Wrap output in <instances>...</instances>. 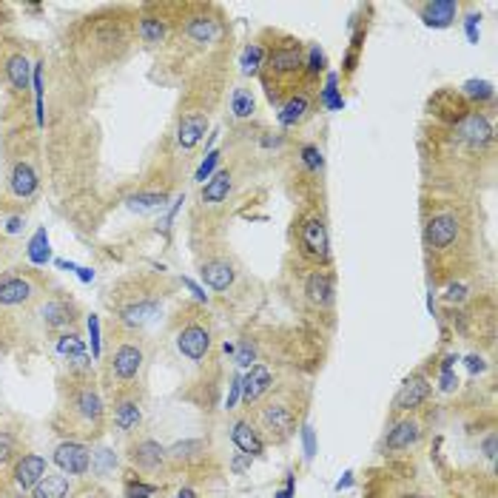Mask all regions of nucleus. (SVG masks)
<instances>
[{
	"instance_id": "obj_1",
	"label": "nucleus",
	"mask_w": 498,
	"mask_h": 498,
	"mask_svg": "<svg viewBox=\"0 0 498 498\" xmlns=\"http://www.w3.org/2000/svg\"><path fill=\"white\" fill-rule=\"evenodd\" d=\"M421 242L436 280H461L467 260L472 257V216L464 202L427 199L421 208Z\"/></svg>"
},
{
	"instance_id": "obj_2",
	"label": "nucleus",
	"mask_w": 498,
	"mask_h": 498,
	"mask_svg": "<svg viewBox=\"0 0 498 498\" xmlns=\"http://www.w3.org/2000/svg\"><path fill=\"white\" fill-rule=\"evenodd\" d=\"M436 143L433 157H441L450 174H467L481 171V160L492 157L495 131L481 106H458L453 114H444Z\"/></svg>"
},
{
	"instance_id": "obj_3",
	"label": "nucleus",
	"mask_w": 498,
	"mask_h": 498,
	"mask_svg": "<svg viewBox=\"0 0 498 498\" xmlns=\"http://www.w3.org/2000/svg\"><path fill=\"white\" fill-rule=\"evenodd\" d=\"M277 43H265V60L260 69V83L274 106H282L297 89L308 83V52L305 43L291 35H274Z\"/></svg>"
},
{
	"instance_id": "obj_4",
	"label": "nucleus",
	"mask_w": 498,
	"mask_h": 498,
	"mask_svg": "<svg viewBox=\"0 0 498 498\" xmlns=\"http://www.w3.org/2000/svg\"><path fill=\"white\" fill-rule=\"evenodd\" d=\"M165 294H168V285L162 277L160 280L157 277H131V280L120 282L117 288H111V297H109L117 325L126 333H137L145 322L154 319Z\"/></svg>"
},
{
	"instance_id": "obj_5",
	"label": "nucleus",
	"mask_w": 498,
	"mask_h": 498,
	"mask_svg": "<svg viewBox=\"0 0 498 498\" xmlns=\"http://www.w3.org/2000/svg\"><path fill=\"white\" fill-rule=\"evenodd\" d=\"M57 421H60V427H66V433L86 436V438H92L103 430L106 399L92 376H72V384L66 387Z\"/></svg>"
},
{
	"instance_id": "obj_6",
	"label": "nucleus",
	"mask_w": 498,
	"mask_h": 498,
	"mask_svg": "<svg viewBox=\"0 0 498 498\" xmlns=\"http://www.w3.org/2000/svg\"><path fill=\"white\" fill-rule=\"evenodd\" d=\"M299 416H302V404H299L297 393L294 390H277V393H268L257 404L251 421L260 430L262 441L282 444V441H288L297 433Z\"/></svg>"
},
{
	"instance_id": "obj_7",
	"label": "nucleus",
	"mask_w": 498,
	"mask_h": 498,
	"mask_svg": "<svg viewBox=\"0 0 498 498\" xmlns=\"http://www.w3.org/2000/svg\"><path fill=\"white\" fill-rule=\"evenodd\" d=\"M185 49H199V52H214L225 40V23L216 6H185V15L177 21V29L171 32Z\"/></svg>"
},
{
	"instance_id": "obj_8",
	"label": "nucleus",
	"mask_w": 498,
	"mask_h": 498,
	"mask_svg": "<svg viewBox=\"0 0 498 498\" xmlns=\"http://www.w3.org/2000/svg\"><path fill=\"white\" fill-rule=\"evenodd\" d=\"M297 248L299 257L316 268H331V231L322 208H308L297 219Z\"/></svg>"
},
{
	"instance_id": "obj_9",
	"label": "nucleus",
	"mask_w": 498,
	"mask_h": 498,
	"mask_svg": "<svg viewBox=\"0 0 498 498\" xmlns=\"http://www.w3.org/2000/svg\"><path fill=\"white\" fill-rule=\"evenodd\" d=\"M143 365H145V350L140 342H134V336L128 333L109 356L106 362V376L114 387H128L131 382H137V376L143 373Z\"/></svg>"
},
{
	"instance_id": "obj_10",
	"label": "nucleus",
	"mask_w": 498,
	"mask_h": 498,
	"mask_svg": "<svg viewBox=\"0 0 498 498\" xmlns=\"http://www.w3.org/2000/svg\"><path fill=\"white\" fill-rule=\"evenodd\" d=\"M199 277L211 291L228 294L239 280V265L228 248H205V257H199Z\"/></svg>"
},
{
	"instance_id": "obj_11",
	"label": "nucleus",
	"mask_w": 498,
	"mask_h": 498,
	"mask_svg": "<svg viewBox=\"0 0 498 498\" xmlns=\"http://www.w3.org/2000/svg\"><path fill=\"white\" fill-rule=\"evenodd\" d=\"M299 294H302V302L319 314H328L333 311V302H336V280L331 274V268H316L311 265L308 274L302 277V285H299Z\"/></svg>"
},
{
	"instance_id": "obj_12",
	"label": "nucleus",
	"mask_w": 498,
	"mask_h": 498,
	"mask_svg": "<svg viewBox=\"0 0 498 498\" xmlns=\"http://www.w3.org/2000/svg\"><path fill=\"white\" fill-rule=\"evenodd\" d=\"M40 299V285L32 274H9L0 277V311L29 308Z\"/></svg>"
},
{
	"instance_id": "obj_13",
	"label": "nucleus",
	"mask_w": 498,
	"mask_h": 498,
	"mask_svg": "<svg viewBox=\"0 0 498 498\" xmlns=\"http://www.w3.org/2000/svg\"><path fill=\"white\" fill-rule=\"evenodd\" d=\"M208 123H211L208 106H197V109L179 111L177 126H174V143H177V148H179L182 154H191V151L202 143V137H205V131H208Z\"/></svg>"
},
{
	"instance_id": "obj_14",
	"label": "nucleus",
	"mask_w": 498,
	"mask_h": 498,
	"mask_svg": "<svg viewBox=\"0 0 498 498\" xmlns=\"http://www.w3.org/2000/svg\"><path fill=\"white\" fill-rule=\"evenodd\" d=\"M177 350L191 359V362H202L211 350V328L208 322H202L199 316H191L179 331H177Z\"/></svg>"
},
{
	"instance_id": "obj_15",
	"label": "nucleus",
	"mask_w": 498,
	"mask_h": 498,
	"mask_svg": "<svg viewBox=\"0 0 498 498\" xmlns=\"http://www.w3.org/2000/svg\"><path fill=\"white\" fill-rule=\"evenodd\" d=\"M128 458H131V464H134L140 472H145V475H160V472H165V470L171 467L168 450H165L160 441H154V438H137V441L128 447Z\"/></svg>"
},
{
	"instance_id": "obj_16",
	"label": "nucleus",
	"mask_w": 498,
	"mask_h": 498,
	"mask_svg": "<svg viewBox=\"0 0 498 498\" xmlns=\"http://www.w3.org/2000/svg\"><path fill=\"white\" fill-rule=\"evenodd\" d=\"M231 191H233V174L228 168L216 171L199 191V208H205L208 214H222L228 208V199H231Z\"/></svg>"
},
{
	"instance_id": "obj_17",
	"label": "nucleus",
	"mask_w": 498,
	"mask_h": 498,
	"mask_svg": "<svg viewBox=\"0 0 498 498\" xmlns=\"http://www.w3.org/2000/svg\"><path fill=\"white\" fill-rule=\"evenodd\" d=\"M421 436H424V421H421L419 416L407 413V416H402V419L390 427V433H387V438H384V447H387L390 453H407V450L419 447Z\"/></svg>"
},
{
	"instance_id": "obj_18",
	"label": "nucleus",
	"mask_w": 498,
	"mask_h": 498,
	"mask_svg": "<svg viewBox=\"0 0 498 498\" xmlns=\"http://www.w3.org/2000/svg\"><path fill=\"white\" fill-rule=\"evenodd\" d=\"M316 111V92L311 83H305L302 89H297L285 103H282V111H280V123L282 126H302L311 114Z\"/></svg>"
},
{
	"instance_id": "obj_19",
	"label": "nucleus",
	"mask_w": 498,
	"mask_h": 498,
	"mask_svg": "<svg viewBox=\"0 0 498 498\" xmlns=\"http://www.w3.org/2000/svg\"><path fill=\"white\" fill-rule=\"evenodd\" d=\"M430 379H427V373H413V376H407L404 382H402V387H399V393H396V399H393V410L396 413H413L416 407H421L427 399H430Z\"/></svg>"
},
{
	"instance_id": "obj_20",
	"label": "nucleus",
	"mask_w": 498,
	"mask_h": 498,
	"mask_svg": "<svg viewBox=\"0 0 498 498\" xmlns=\"http://www.w3.org/2000/svg\"><path fill=\"white\" fill-rule=\"evenodd\" d=\"M55 464L69 475H86L92 467V450L80 441H63L55 450Z\"/></svg>"
},
{
	"instance_id": "obj_21",
	"label": "nucleus",
	"mask_w": 498,
	"mask_h": 498,
	"mask_svg": "<svg viewBox=\"0 0 498 498\" xmlns=\"http://www.w3.org/2000/svg\"><path fill=\"white\" fill-rule=\"evenodd\" d=\"M245 404H260L271 390H274V370L268 365H254L239 382Z\"/></svg>"
},
{
	"instance_id": "obj_22",
	"label": "nucleus",
	"mask_w": 498,
	"mask_h": 498,
	"mask_svg": "<svg viewBox=\"0 0 498 498\" xmlns=\"http://www.w3.org/2000/svg\"><path fill=\"white\" fill-rule=\"evenodd\" d=\"M49 470H46V458L43 455H38V453H23L18 461H15V467H12V472H9V481L18 487V489H32L43 475H46Z\"/></svg>"
},
{
	"instance_id": "obj_23",
	"label": "nucleus",
	"mask_w": 498,
	"mask_h": 498,
	"mask_svg": "<svg viewBox=\"0 0 498 498\" xmlns=\"http://www.w3.org/2000/svg\"><path fill=\"white\" fill-rule=\"evenodd\" d=\"M174 26V21H168V18H162L160 15V9L157 12H143L140 18H137V38L145 43V46H162L168 38H171V29Z\"/></svg>"
},
{
	"instance_id": "obj_24",
	"label": "nucleus",
	"mask_w": 498,
	"mask_h": 498,
	"mask_svg": "<svg viewBox=\"0 0 498 498\" xmlns=\"http://www.w3.org/2000/svg\"><path fill=\"white\" fill-rule=\"evenodd\" d=\"M74 302L72 299H63V297H52L46 302H40V322L46 331H63L74 322Z\"/></svg>"
},
{
	"instance_id": "obj_25",
	"label": "nucleus",
	"mask_w": 498,
	"mask_h": 498,
	"mask_svg": "<svg viewBox=\"0 0 498 498\" xmlns=\"http://www.w3.org/2000/svg\"><path fill=\"white\" fill-rule=\"evenodd\" d=\"M111 419H114V427L123 430V433L137 430L140 421H143V404H140L137 393H120V396L114 399Z\"/></svg>"
},
{
	"instance_id": "obj_26",
	"label": "nucleus",
	"mask_w": 498,
	"mask_h": 498,
	"mask_svg": "<svg viewBox=\"0 0 498 498\" xmlns=\"http://www.w3.org/2000/svg\"><path fill=\"white\" fill-rule=\"evenodd\" d=\"M38 185H40V177H38L35 165L29 160H18L9 171V191L18 199H32L38 194Z\"/></svg>"
},
{
	"instance_id": "obj_27",
	"label": "nucleus",
	"mask_w": 498,
	"mask_h": 498,
	"mask_svg": "<svg viewBox=\"0 0 498 498\" xmlns=\"http://www.w3.org/2000/svg\"><path fill=\"white\" fill-rule=\"evenodd\" d=\"M461 6L455 4V0H430V4H421L419 6V15L427 26L433 29H447L455 18H458Z\"/></svg>"
},
{
	"instance_id": "obj_28",
	"label": "nucleus",
	"mask_w": 498,
	"mask_h": 498,
	"mask_svg": "<svg viewBox=\"0 0 498 498\" xmlns=\"http://www.w3.org/2000/svg\"><path fill=\"white\" fill-rule=\"evenodd\" d=\"M231 438H233V444H236L245 455H260V453L265 450V441H262V436H260V430L254 427L251 419H239V421L231 427Z\"/></svg>"
},
{
	"instance_id": "obj_29",
	"label": "nucleus",
	"mask_w": 498,
	"mask_h": 498,
	"mask_svg": "<svg viewBox=\"0 0 498 498\" xmlns=\"http://www.w3.org/2000/svg\"><path fill=\"white\" fill-rule=\"evenodd\" d=\"M4 74L9 80V86L15 92H26L29 89V80H32V63L23 52H15L4 60Z\"/></svg>"
},
{
	"instance_id": "obj_30",
	"label": "nucleus",
	"mask_w": 498,
	"mask_h": 498,
	"mask_svg": "<svg viewBox=\"0 0 498 498\" xmlns=\"http://www.w3.org/2000/svg\"><path fill=\"white\" fill-rule=\"evenodd\" d=\"M21 455H23V453H21V438H18V433H15L9 424H0V475L9 478V472H12V467H15V461H18Z\"/></svg>"
},
{
	"instance_id": "obj_31",
	"label": "nucleus",
	"mask_w": 498,
	"mask_h": 498,
	"mask_svg": "<svg viewBox=\"0 0 498 498\" xmlns=\"http://www.w3.org/2000/svg\"><path fill=\"white\" fill-rule=\"evenodd\" d=\"M205 453H208V441L188 438V441H177L174 447H168V461L171 464H197L205 458Z\"/></svg>"
},
{
	"instance_id": "obj_32",
	"label": "nucleus",
	"mask_w": 498,
	"mask_h": 498,
	"mask_svg": "<svg viewBox=\"0 0 498 498\" xmlns=\"http://www.w3.org/2000/svg\"><path fill=\"white\" fill-rule=\"evenodd\" d=\"M72 484L63 472H46L35 487H32V498H69Z\"/></svg>"
},
{
	"instance_id": "obj_33",
	"label": "nucleus",
	"mask_w": 498,
	"mask_h": 498,
	"mask_svg": "<svg viewBox=\"0 0 498 498\" xmlns=\"http://www.w3.org/2000/svg\"><path fill=\"white\" fill-rule=\"evenodd\" d=\"M265 52H268V46L260 43V40L248 46L245 55H242V72H245V74H260L262 60H265Z\"/></svg>"
},
{
	"instance_id": "obj_34",
	"label": "nucleus",
	"mask_w": 498,
	"mask_h": 498,
	"mask_svg": "<svg viewBox=\"0 0 498 498\" xmlns=\"http://www.w3.org/2000/svg\"><path fill=\"white\" fill-rule=\"evenodd\" d=\"M231 111H233V117H239V120H245V117H251L254 114V94L248 92V89H233V97H231Z\"/></svg>"
},
{
	"instance_id": "obj_35",
	"label": "nucleus",
	"mask_w": 498,
	"mask_h": 498,
	"mask_svg": "<svg viewBox=\"0 0 498 498\" xmlns=\"http://www.w3.org/2000/svg\"><path fill=\"white\" fill-rule=\"evenodd\" d=\"M165 199H168V191H140V194H134L128 202H131V208L148 211V208H160V205H165Z\"/></svg>"
},
{
	"instance_id": "obj_36",
	"label": "nucleus",
	"mask_w": 498,
	"mask_h": 498,
	"mask_svg": "<svg viewBox=\"0 0 498 498\" xmlns=\"http://www.w3.org/2000/svg\"><path fill=\"white\" fill-rule=\"evenodd\" d=\"M57 350L66 359H77V356H83V339L77 333H66L57 339Z\"/></svg>"
},
{
	"instance_id": "obj_37",
	"label": "nucleus",
	"mask_w": 498,
	"mask_h": 498,
	"mask_svg": "<svg viewBox=\"0 0 498 498\" xmlns=\"http://www.w3.org/2000/svg\"><path fill=\"white\" fill-rule=\"evenodd\" d=\"M69 498H111V495H109L103 487H97V484H86V487L69 492Z\"/></svg>"
},
{
	"instance_id": "obj_38",
	"label": "nucleus",
	"mask_w": 498,
	"mask_h": 498,
	"mask_svg": "<svg viewBox=\"0 0 498 498\" xmlns=\"http://www.w3.org/2000/svg\"><path fill=\"white\" fill-rule=\"evenodd\" d=\"M89 331H92V350L100 356V339H97V316H89Z\"/></svg>"
},
{
	"instance_id": "obj_39",
	"label": "nucleus",
	"mask_w": 498,
	"mask_h": 498,
	"mask_svg": "<svg viewBox=\"0 0 498 498\" xmlns=\"http://www.w3.org/2000/svg\"><path fill=\"white\" fill-rule=\"evenodd\" d=\"M216 160H219V154H208V160L202 162V168H199V179H205L208 174H211V168L216 165Z\"/></svg>"
},
{
	"instance_id": "obj_40",
	"label": "nucleus",
	"mask_w": 498,
	"mask_h": 498,
	"mask_svg": "<svg viewBox=\"0 0 498 498\" xmlns=\"http://www.w3.org/2000/svg\"><path fill=\"white\" fill-rule=\"evenodd\" d=\"M484 453H487V458H495V436H487V441H484Z\"/></svg>"
},
{
	"instance_id": "obj_41",
	"label": "nucleus",
	"mask_w": 498,
	"mask_h": 498,
	"mask_svg": "<svg viewBox=\"0 0 498 498\" xmlns=\"http://www.w3.org/2000/svg\"><path fill=\"white\" fill-rule=\"evenodd\" d=\"M305 444H308V455H314V430L305 427Z\"/></svg>"
},
{
	"instance_id": "obj_42",
	"label": "nucleus",
	"mask_w": 498,
	"mask_h": 498,
	"mask_svg": "<svg viewBox=\"0 0 498 498\" xmlns=\"http://www.w3.org/2000/svg\"><path fill=\"white\" fill-rule=\"evenodd\" d=\"M174 498H197V492H194V489H188V487H185V489H179V492H177V495H174Z\"/></svg>"
},
{
	"instance_id": "obj_43",
	"label": "nucleus",
	"mask_w": 498,
	"mask_h": 498,
	"mask_svg": "<svg viewBox=\"0 0 498 498\" xmlns=\"http://www.w3.org/2000/svg\"><path fill=\"white\" fill-rule=\"evenodd\" d=\"M470 370H484V365H481V359H475V356H472V359H470Z\"/></svg>"
},
{
	"instance_id": "obj_44",
	"label": "nucleus",
	"mask_w": 498,
	"mask_h": 498,
	"mask_svg": "<svg viewBox=\"0 0 498 498\" xmlns=\"http://www.w3.org/2000/svg\"><path fill=\"white\" fill-rule=\"evenodd\" d=\"M402 498H424V495H419V492H404Z\"/></svg>"
}]
</instances>
